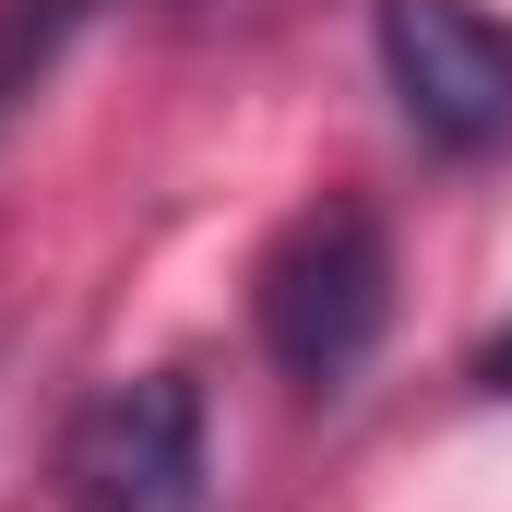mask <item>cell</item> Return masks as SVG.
<instances>
[{
	"instance_id": "2",
	"label": "cell",
	"mask_w": 512,
	"mask_h": 512,
	"mask_svg": "<svg viewBox=\"0 0 512 512\" xmlns=\"http://www.w3.org/2000/svg\"><path fill=\"white\" fill-rule=\"evenodd\" d=\"M215 417L191 370H131L60 429V512H203Z\"/></svg>"
},
{
	"instance_id": "6",
	"label": "cell",
	"mask_w": 512,
	"mask_h": 512,
	"mask_svg": "<svg viewBox=\"0 0 512 512\" xmlns=\"http://www.w3.org/2000/svg\"><path fill=\"white\" fill-rule=\"evenodd\" d=\"M215 12H274V0H215Z\"/></svg>"
},
{
	"instance_id": "5",
	"label": "cell",
	"mask_w": 512,
	"mask_h": 512,
	"mask_svg": "<svg viewBox=\"0 0 512 512\" xmlns=\"http://www.w3.org/2000/svg\"><path fill=\"white\" fill-rule=\"evenodd\" d=\"M477 393H512V322L489 334V346H477Z\"/></svg>"
},
{
	"instance_id": "3",
	"label": "cell",
	"mask_w": 512,
	"mask_h": 512,
	"mask_svg": "<svg viewBox=\"0 0 512 512\" xmlns=\"http://www.w3.org/2000/svg\"><path fill=\"white\" fill-rule=\"evenodd\" d=\"M370 36H382L393 108L429 155L465 167V155L512 143V24H489L477 0H382Z\"/></svg>"
},
{
	"instance_id": "4",
	"label": "cell",
	"mask_w": 512,
	"mask_h": 512,
	"mask_svg": "<svg viewBox=\"0 0 512 512\" xmlns=\"http://www.w3.org/2000/svg\"><path fill=\"white\" fill-rule=\"evenodd\" d=\"M84 24V0H24V12H0V120L36 96V72L60 60V36Z\"/></svg>"
},
{
	"instance_id": "1",
	"label": "cell",
	"mask_w": 512,
	"mask_h": 512,
	"mask_svg": "<svg viewBox=\"0 0 512 512\" xmlns=\"http://www.w3.org/2000/svg\"><path fill=\"white\" fill-rule=\"evenodd\" d=\"M251 310H262V358L298 393H346L370 370L382 322H393V239H382V215H370L358 191H322V203L262 251Z\"/></svg>"
}]
</instances>
